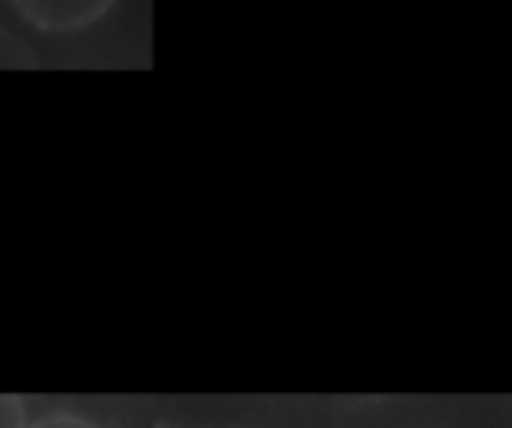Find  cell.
I'll use <instances>...</instances> for the list:
<instances>
[{
	"label": "cell",
	"mask_w": 512,
	"mask_h": 428,
	"mask_svg": "<svg viewBox=\"0 0 512 428\" xmlns=\"http://www.w3.org/2000/svg\"><path fill=\"white\" fill-rule=\"evenodd\" d=\"M18 15L43 32H78L95 25L113 0H11Z\"/></svg>",
	"instance_id": "1"
},
{
	"label": "cell",
	"mask_w": 512,
	"mask_h": 428,
	"mask_svg": "<svg viewBox=\"0 0 512 428\" xmlns=\"http://www.w3.org/2000/svg\"><path fill=\"white\" fill-rule=\"evenodd\" d=\"M0 428H29L25 400L15 393H0Z\"/></svg>",
	"instance_id": "2"
},
{
	"label": "cell",
	"mask_w": 512,
	"mask_h": 428,
	"mask_svg": "<svg viewBox=\"0 0 512 428\" xmlns=\"http://www.w3.org/2000/svg\"><path fill=\"white\" fill-rule=\"evenodd\" d=\"M29 428H99L92 418L85 414H74V411H53V414H43V418L29 421Z\"/></svg>",
	"instance_id": "3"
},
{
	"label": "cell",
	"mask_w": 512,
	"mask_h": 428,
	"mask_svg": "<svg viewBox=\"0 0 512 428\" xmlns=\"http://www.w3.org/2000/svg\"><path fill=\"white\" fill-rule=\"evenodd\" d=\"M158 428H172V425H158Z\"/></svg>",
	"instance_id": "4"
}]
</instances>
